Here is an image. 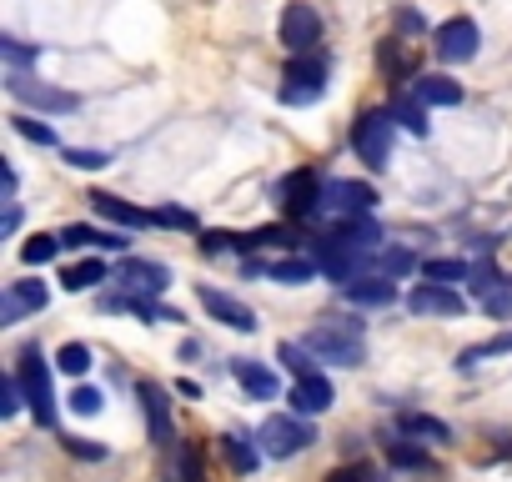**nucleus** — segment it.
<instances>
[{
    "mask_svg": "<svg viewBox=\"0 0 512 482\" xmlns=\"http://www.w3.org/2000/svg\"><path fill=\"white\" fill-rule=\"evenodd\" d=\"M171 467H176V482H201V452L191 442H181L171 452Z\"/></svg>",
    "mask_w": 512,
    "mask_h": 482,
    "instance_id": "nucleus-35",
    "label": "nucleus"
},
{
    "mask_svg": "<svg viewBox=\"0 0 512 482\" xmlns=\"http://www.w3.org/2000/svg\"><path fill=\"white\" fill-rule=\"evenodd\" d=\"M231 377H236L251 397H277V387H282L277 372H267L262 362H231Z\"/></svg>",
    "mask_w": 512,
    "mask_h": 482,
    "instance_id": "nucleus-24",
    "label": "nucleus"
},
{
    "mask_svg": "<svg viewBox=\"0 0 512 482\" xmlns=\"http://www.w3.org/2000/svg\"><path fill=\"white\" fill-rule=\"evenodd\" d=\"M11 126H16L26 141H36V146H56V126H46V121H36V116H26V111H16Z\"/></svg>",
    "mask_w": 512,
    "mask_h": 482,
    "instance_id": "nucleus-34",
    "label": "nucleus"
},
{
    "mask_svg": "<svg viewBox=\"0 0 512 482\" xmlns=\"http://www.w3.org/2000/svg\"><path fill=\"white\" fill-rule=\"evenodd\" d=\"M322 91H327V56L322 51L292 56L287 61V76H282V101L287 106H312Z\"/></svg>",
    "mask_w": 512,
    "mask_h": 482,
    "instance_id": "nucleus-3",
    "label": "nucleus"
},
{
    "mask_svg": "<svg viewBox=\"0 0 512 482\" xmlns=\"http://www.w3.org/2000/svg\"><path fill=\"white\" fill-rule=\"evenodd\" d=\"M387 462H392V467H402V472H427V467H432V457H427L412 437L392 442V447H387Z\"/></svg>",
    "mask_w": 512,
    "mask_h": 482,
    "instance_id": "nucleus-30",
    "label": "nucleus"
},
{
    "mask_svg": "<svg viewBox=\"0 0 512 482\" xmlns=\"http://www.w3.org/2000/svg\"><path fill=\"white\" fill-rule=\"evenodd\" d=\"M397 26H402V31H422V16H417V11H397Z\"/></svg>",
    "mask_w": 512,
    "mask_h": 482,
    "instance_id": "nucleus-47",
    "label": "nucleus"
},
{
    "mask_svg": "<svg viewBox=\"0 0 512 482\" xmlns=\"http://www.w3.org/2000/svg\"><path fill=\"white\" fill-rule=\"evenodd\" d=\"M432 51H437L447 66H462V61H472V56H477V26H472L467 16H452V21H442V26H437V36H432Z\"/></svg>",
    "mask_w": 512,
    "mask_h": 482,
    "instance_id": "nucleus-11",
    "label": "nucleus"
},
{
    "mask_svg": "<svg viewBox=\"0 0 512 482\" xmlns=\"http://www.w3.org/2000/svg\"><path fill=\"white\" fill-rule=\"evenodd\" d=\"M407 272H417V257L407 252V247H382L377 252V267H372V277H407Z\"/></svg>",
    "mask_w": 512,
    "mask_h": 482,
    "instance_id": "nucleus-28",
    "label": "nucleus"
},
{
    "mask_svg": "<svg viewBox=\"0 0 512 482\" xmlns=\"http://www.w3.org/2000/svg\"><path fill=\"white\" fill-rule=\"evenodd\" d=\"M101 282H106V262H96V257H86V262H76V267L61 272V287L66 292H91Z\"/></svg>",
    "mask_w": 512,
    "mask_h": 482,
    "instance_id": "nucleus-26",
    "label": "nucleus"
},
{
    "mask_svg": "<svg viewBox=\"0 0 512 482\" xmlns=\"http://www.w3.org/2000/svg\"><path fill=\"white\" fill-rule=\"evenodd\" d=\"M136 397H141V407H146V432H151V442L166 447V452H176L181 442H176V427H171V397H166V387H161V382H136Z\"/></svg>",
    "mask_w": 512,
    "mask_h": 482,
    "instance_id": "nucleus-10",
    "label": "nucleus"
},
{
    "mask_svg": "<svg viewBox=\"0 0 512 482\" xmlns=\"http://www.w3.org/2000/svg\"><path fill=\"white\" fill-rule=\"evenodd\" d=\"M282 46L292 56H307V51H322V16L307 6V0H292L282 11Z\"/></svg>",
    "mask_w": 512,
    "mask_h": 482,
    "instance_id": "nucleus-9",
    "label": "nucleus"
},
{
    "mask_svg": "<svg viewBox=\"0 0 512 482\" xmlns=\"http://www.w3.org/2000/svg\"><path fill=\"white\" fill-rule=\"evenodd\" d=\"M221 452H226V462H231L236 472H256V462L267 457L262 442H256L251 432H221Z\"/></svg>",
    "mask_w": 512,
    "mask_h": 482,
    "instance_id": "nucleus-21",
    "label": "nucleus"
},
{
    "mask_svg": "<svg viewBox=\"0 0 512 482\" xmlns=\"http://www.w3.org/2000/svg\"><path fill=\"white\" fill-rule=\"evenodd\" d=\"M0 56L11 61V71H26L41 51H36V46H26V41H16V36H0Z\"/></svg>",
    "mask_w": 512,
    "mask_h": 482,
    "instance_id": "nucleus-37",
    "label": "nucleus"
},
{
    "mask_svg": "<svg viewBox=\"0 0 512 482\" xmlns=\"http://www.w3.org/2000/svg\"><path fill=\"white\" fill-rule=\"evenodd\" d=\"M277 362H282V367H287L297 382H302V377H312V372H322L307 342H282V347H277Z\"/></svg>",
    "mask_w": 512,
    "mask_h": 482,
    "instance_id": "nucleus-27",
    "label": "nucleus"
},
{
    "mask_svg": "<svg viewBox=\"0 0 512 482\" xmlns=\"http://www.w3.org/2000/svg\"><path fill=\"white\" fill-rule=\"evenodd\" d=\"M392 116H397V121L412 131V136H427V111H422V101H417V96L397 101V106H392Z\"/></svg>",
    "mask_w": 512,
    "mask_h": 482,
    "instance_id": "nucleus-36",
    "label": "nucleus"
},
{
    "mask_svg": "<svg viewBox=\"0 0 512 482\" xmlns=\"http://www.w3.org/2000/svg\"><path fill=\"white\" fill-rule=\"evenodd\" d=\"M116 282H121V292H131V297H161V292L171 287V272H166L161 262H121Z\"/></svg>",
    "mask_w": 512,
    "mask_h": 482,
    "instance_id": "nucleus-14",
    "label": "nucleus"
},
{
    "mask_svg": "<svg viewBox=\"0 0 512 482\" xmlns=\"http://www.w3.org/2000/svg\"><path fill=\"white\" fill-rule=\"evenodd\" d=\"M462 307L467 302L452 287H437V282H422V287L407 292V312H417V317H462Z\"/></svg>",
    "mask_w": 512,
    "mask_h": 482,
    "instance_id": "nucleus-15",
    "label": "nucleus"
},
{
    "mask_svg": "<svg viewBox=\"0 0 512 482\" xmlns=\"http://www.w3.org/2000/svg\"><path fill=\"white\" fill-rule=\"evenodd\" d=\"M322 176L312 171V166H297L292 176H282L277 181V206H282V216L287 221H307V216H317V206H322Z\"/></svg>",
    "mask_w": 512,
    "mask_h": 482,
    "instance_id": "nucleus-5",
    "label": "nucleus"
},
{
    "mask_svg": "<svg viewBox=\"0 0 512 482\" xmlns=\"http://www.w3.org/2000/svg\"><path fill=\"white\" fill-rule=\"evenodd\" d=\"M151 216H156V226H171V231H196V216H191V211H181V206H156Z\"/></svg>",
    "mask_w": 512,
    "mask_h": 482,
    "instance_id": "nucleus-38",
    "label": "nucleus"
},
{
    "mask_svg": "<svg viewBox=\"0 0 512 482\" xmlns=\"http://www.w3.org/2000/svg\"><path fill=\"white\" fill-rule=\"evenodd\" d=\"M502 352H512V332H497L492 342H482V347H467L457 367H462V372H472L477 362H487V357H502Z\"/></svg>",
    "mask_w": 512,
    "mask_h": 482,
    "instance_id": "nucleus-32",
    "label": "nucleus"
},
{
    "mask_svg": "<svg viewBox=\"0 0 512 482\" xmlns=\"http://www.w3.org/2000/svg\"><path fill=\"white\" fill-rule=\"evenodd\" d=\"M21 392H26V387H21V377H16V372H11L6 382H0V417H16V412H21Z\"/></svg>",
    "mask_w": 512,
    "mask_h": 482,
    "instance_id": "nucleus-39",
    "label": "nucleus"
},
{
    "mask_svg": "<svg viewBox=\"0 0 512 482\" xmlns=\"http://www.w3.org/2000/svg\"><path fill=\"white\" fill-rule=\"evenodd\" d=\"M467 292H472V302H477L487 317H512V282H507L497 267H482V272H472Z\"/></svg>",
    "mask_w": 512,
    "mask_h": 482,
    "instance_id": "nucleus-12",
    "label": "nucleus"
},
{
    "mask_svg": "<svg viewBox=\"0 0 512 482\" xmlns=\"http://www.w3.org/2000/svg\"><path fill=\"white\" fill-rule=\"evenodd\" d=\"M397 432L412 437V442H452V427L442 417H427V412H397Z\"/></svg>",
    "mask_w": 512,
    "mask_h": 482,
    "instance_id": "nucleus-20",
    "label": "nucleus"
},
{
    "mask_svg": "<svg viewBox=\"0 0 512 482\" xmlns=\"http://www.w3.org/2000/svg\"><path fill=\"white\" fill-rule=\"evenodd\" d=\"M372 206H377V191H372L367 181H327L317 216L332 221V226H342V221H352V216H372Z\"/></svg>",
    "mask_w": 512,
    "mask_h": 482,
    "instance_id": "nucleus-4",
    "label": "nucleus"
},
{
    "mask_svg": "<svg viewBox=\"0 0 512 482\" xmlns=\"http://www.w3.org/2000/svg\"><path fill=\"white\" fill-rule=\"evenodd\" d=\"M101 407H106V397H101L96 387H76V392H71V412H81V417H96Z\"/></svg>",
    "mask_w": 512,
    "mask_h": 482,
    "instance_id": "nucleus-40",
    "label": "nucleus"
},
{
    "mask_svg": "<svg viewBox=\"0 0 512 482\" xmlns=\"http://www.w3.org/2000/svg\"><path fill=\"white\" fill-rule=\"evenodd\" d=\"M46 302H51V292L41 282H11L6 297H0V327H16L26 312H46Z\"/></svg>",
    "mask_w": 512,
    "mask_h": 482,
    "instance_id": "nucleus-13",
    "label": "nucleus"
},
{
    "mask_svg": "<svg viewBox=\"0 0 512 482\" xmlns=\"http://www.w3.org/2000/svg\"><path fill=\"white\" fill-rule=\"evenodd\" d=\"M91 206H96V216H106V221H116V226H126V231L156 226L151 211H141V206H131V201H121V196H106V191H91Z\"/></svg>",
    "mask_w": 512,
    "mask_h": 482,
    "instance_id": "nucleus-18",
    "label": "nucleus"
},
{
    "mask_svg": "<svg viewBox=\"0 0 512 482\" xmlns=\"http://www.w3.org/2000/svg\"><path fill=\"white\" fill-rule=\"evenodd\" d=\"M412 96L422 106H462V86L452 76H417L412 81Z\"/></svg>",
    "mask_w": 512,
    "mask_h": 482,
    "instance_id": "nucleus-22",
    "label": "nucleus"
},
{
    "mask_svg": "<svg viewBox=\"0 0 512 482\" xmlns=\"http://www.w3.org/2000/svg\"><path fill=\"white\" fill-rule=\"evenodd\" d=\"M56 367L71 372V377H86V372H91V347H86V342H66V347L56 352Z\"/></svg>",
    "mask_w": 512,
    "mask_h": 482,
    "instance_id": "nucleus-33",
    "label": "nucleus"
},
{
    "mask_svg": "<svg viewBox=\"0 0 512 482\" xmlns=\"http://www.w3.org/2000/svg\"><path fill=\"white\" fill-rule=\"evenodd\" d=\"M307 347H312L317 362H332V367H362V357H367V332H362V322L322 317V322L307 332Z\"/></svg>",
    "mask_w": 512,
    "mask_h": 482,
    "instance_id": "nucleus-1",
    "label": "nucleus"
},
{
    "mask_svg": "<svg viewBox=\"0 0 512 482\" xmlns=\"http://www.w3.org/2000/svg\"><path fill=\"white\" fill-rule=\"evenodd\" d=\"M16 377H21V387H26V402H31L36 422H41V427H56V402H51V372H46V357H41V347H21Z\"/></svg>",
    "mask_w": 512,
    "mask_h": 482,
    "instance_id": "nucleus-6",
    "label": "nucleus"
},
{
    "mask_svg": "<svg viewBox=\"0 0 512 482\" xmlns=\"http://www.w3.org/2000/svg\"><path fill=\"white\" fill-rule=\"evenodd\" d=\"M66 452L71 457H86V462H106V447L96 437H66Z\"/></svg>",
    "mask_w": 512,
    "mask_h": 482,
    "instance_id": "nucleus-41",
    "label": "nucleus"
},
{
    "mask_svg": "<svg viewBox=\"0 0 512 482\" xmlns=\"http://www.w3.org/2000/svg\"><path fill=\"white\" fill-rule=\"evenodd\" d=\"M342 297H347L352 307H392V302H397V282H387V277H362V282H347Z\"/></svg>",
    "mask_w": 512,
    "mask_h": 482,
    "instance_id": "nucleus-19",
    "label": "nucleus"
},
{
    "mask_svg": "<svg viewBox=\"0 0 512 482\" xmlns=\"http://www.w3.org/2000/svg\"><path fill=\"white\" fill-rule=\"evenodd\" d=\"M16 226H21V211H16V201H11V206H6V216H0V231H6V236H11Z\"/></svg>",
    "mask_w": 512,
    "mask_h": 482,
    "instance_id": "nucleus-46",
    "label": "nucleus"
},
{
    "mask_svg": "<svg viewBox=\"0 0 512 482\" xmlns=\"http://www.w3.org/2000/svg\"><path fill=\"white\" fill-rule=\"evenodd\" d=\"M327 482H377V472H372L367 462H352V467H337Z\"/></svg>",
    "mask_w": 512,
    "mask_h": 482,
    "instance_id": "nucleus-45",
    "label": "nucleus"
},
{
    "mask_svg": "<svg viewBox=\"0 0 512 482\" xmlns=\"http://www.w3.org/2000/svg\"><path fill=\"white\" fill-rule=\"evenodd\" d=\"M6 91H11L21 106H36V111H56V116L81 111V96H76V91H61V86L36 81V76H26V71H11V76H6Z\"/></svg>",
    "mask_w": 512,
    "mask_h": 482,
    "instance_id": "nucleus-7",
    "label": "nucleus"
},
{
    "mask_svg": "<svg viewBox=\"0 0 512 482\" xmlns=\"http://www.w3.org/2000/svg\"><path fill=\"white\" fill-rule=\"evenodd\" d=\"M56 257H61V236H46V231L31 236L26 247H21V262H26V267H46V262H56Z\"/></svg>",
    "mask_w": 512,
    "mask_h": 482,
    "instance_id": "nucleus-31",
    "label": "nucleus"
},
{
    "mask_svg": "<svg viewBox=\"0 0 512 482\" xmlns=\"http://www.w3.org/2000/svg\"><path fill=\"white\" fill-rule=\"evenodd\" d=\"M196 302L221 322V327H236V332H256V312L246 307V302H236V297H226V292H216V287H201L196 292Z\"/></svg>",
    "mask_w": 512,
    "mask_h": 482,
    "instance_id": "nucleus-16",
    "label": "nucleus"
},
{
    "mask_svg": "<svg viewBox=\"0 0 512 482\" xmlns=\"http://www.w3.org/2000/svg\"><path fill=\"white\" fill-rule=\"evenodd\" d=\"M201 252H206V257L236 252V236H226V231H201Z\"/></svg>",
    "mask_w": 512,
    "mask_h": 482,
    "instance_id": "nucleus-42",
    "label": "nucleus"
},
{
    "mask_svg": "<svg viewBox=\"0 0 512 482\" xmlns=\"http://www.w3.org/2000/svg\"><path fill=\"white\" fill-rule=\"evenodd\" d=\"M422 277L437 282V287H452V282H472V267L452 262V257H437V262H422Z\"/></svg>",
    "mask_w": 512,
    "mask_h": 482,
    "instance_id": "nucleus-29",
    "label": "nucleus"
},
{
    "mask_svg": "<svg viewBox=\"0 0 512 482\" xmlns=\"http://www.w3.org/2000/svg\"><path fill=\"white\" fill-rule=\"evenodd\" d=\"M256 442H262L267 457H297V452H307L317 437H312V427H307L302 417H267L262 427H256Z\"/></svg>",
    "mask_w": 512,
    "mask_h": 482,
    "instance_id": "nucleus-8",
    "label": "nucleus"
},
{
    "mask_svg": "<svg viewBox=\"0 0 512 482\" xmlns=\"http://www.w3.org/2000/svg\"><path fill=\"white\" fill-rule=\"evenodd\" d=\"M392 136H397V116L392 111H362L357 121H352V151H357V161L367 166V171H387V161H392Z\"/></svg>",
    "mask_w": 512,
    "mask_h": 482,
    "instance_id": "nucleus-2",
    "label": "nucleus"
},
{
    "mask_svg": "<svg viewBox=\"0 0 512 482\" xmlns=\"http://www.w3.org/2000/svg\"><path fill=\"white\" fill-rule=\"evenodd\" d=\"M66 161H71L76 171H101L111 156H106V151H81V146H76V151H66Z\"/></svg>",
    "mask_w": 512,
    "mask_h": 482,
    "instance_id": "nucleus-44",
    "label": "nucleus"
},
{
    "mask_svg": "<svg viewBox=\"0 0 512 482\" xmlns=\"http://www.w3.org/2000/svg\"><path fill=\"white\" fill-rule=\"evenodd\" d=\"M382 71H387V76L407 71V46H402V41H387V46H382Z\"/></svg>",
    "mask_w": 512,
    "mask_h": 482,
    "instance_id": "nucleus-43",
    "label": "nucleus"
},
{
    "mask_svg": "<svg viewBox=\"0 0 512 482\" xmlns=\"http://www.w3.org/2000/svg\"><path fill=\"white\" fill-rule=\"evenodd\" d=\"M287 402H292V412H297V417H317V412H327V407L337 402V387H332L322 372H312V377L292 382Z\"/></svg>",
    "mask_w": 512,
    "mask_h": 482,
    "instance_id": "nucleus-17",
    "label": "nucleus"
},
{
    "mask_svg": "<svg viewBox=\"0 0 512 482\" xmlns=\"http://www.w3.org/2000/svg\"><path fill=\"white\" fill-rule=\"evenodd\" d=\"M61 247H76V252H81V247H91V252H121L126 241H121L116 231H96V226H81V221H76V226L61 231Z\"/></svg>",
    "mask_w": 512,
    "mask_h": 482,
    "instance_id": "nucleus-23",
    "label": "nucleus"
},
{
    "mask_svg": "<svg viewBox=\"0 0 512 482\" xmlns=\"http://www.w3.org/2000/svg\"><path fill=\"white\" fill-rule=\"evenodd\" d=\"M251 272H262V277H272V282H282V287H302V282L317 277V262L287 257V262H267V267H251Z\"/></svg>",
    "mask_w": 512,
    "mask_h": 482,
    "instance_id": "nucleus-25",
    "label": "nucleus"
}]
</instances>
